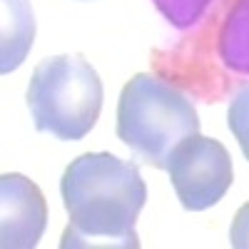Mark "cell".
Wrapping results in <instances>:
<instances>
[{"mask_svg":"<svg viewBox=\"0 0 249 249\" xmlns=\"http://www.w3.org/2000/svg\"><path fill=\"white\" fill-rule=\"evenodd\" d=\"M62 204L70 214L62 249H137V214L147 187L137 164L110 152H88L68 164L60 179Z\"/></svg>","mask_w":249,"mask_h":249,"instance_id":"6da1fadb","label":"cell"},{"mask_svg":"<svg viewBox=\"0 0 249 249\" xmlns=\"http://www.w3.org/2000/svg\"><path fill=\"white\" fill-rule=\"evenodd\" d=\"M117 140L157 170H164L170 152L199 132V115L182 90L150 72H137L117 100Z\"/></svg>","mask_w":249,"mask_h":249,"instance_id":"7a4b0ae2","label":"cell"},{"mask_svg":"<svg viewBox=\"0 0 249 249\" xmlns=\"http://www.w3.org/2000/svg\"><path fill=\"white\" fill-rule=\"evenodd\" d=\"M102 95V80L85 57L55 55L33 70L25 100L37 132L75 142L95 127Z\"/></svg>","mask_w":249,"mask_h":249,"instance_id":"3957f363","label":"cell"},{"mask_svg":"<svg viewBox=\"0 0 249 249\" xmlns=\"http://www.w3.org/2000/svg\"><path fill=\"white\" fill-rule=\"evenodd\" d=\"M164 170L187 212H202L214 207L232 187V157L222 142L192 135L170 152Z\"/></svg>","mask_w":249,"mask_h":249,"instance_id":"277c9868","label":"cell"},{"mask_svg":"<svg viewBox=\"0 0 249 249\" xmlns=\"http://www.w3.org/2000/svg\"><path fill=\"white\" fill-rule=\"evenodd\" d=\"M48 204L40 187L8 172L0 177V244L3 249H33L45 232Z\"/></svg>","mask_w":249,"mask_h":249,"instance_id":"5b68a950","label":"cell"},{"mask_svg":"<svg viewBox=\"0 0 249 249\" xmlns=\"http://www.w3.org/2000/svg\"><path fill=\"white\" fill-rule=\"evenodd\" d=\"M0 23V72H13L23 65L35 40V15L30 0H3Z\"/></svg>","mask_w":249,"mask_h":249,"instance_id":"8992f818","label":"cell"},{"mask_svg":"<svg viewBox=\"0 0 249 249\" xmlns=\"http://www.w3.org/2000/svg\"><path fill=\"white\" fill-rule=\"evenodd\" d=\"M217 53L227 70L249 75V0H237L230 15L224 18Z\"/></svg>","mask_w":249,"mask_h":249,"instance_id":"52a82bcc","label":"cell"},{"mask_svg":"<svg viewBox=\"0 0 249 249\" xmlns=\"http://www.w3.org/2000/svg\"><path fill=\"white\" fill-rule=\"evenodd\" d=\"M152 3L170 25H175L177 30H187L199 23V18L214 0H152Z\"/></svg>","mask_w":249,"mask_h":249,"instance_id":"ba28073f","label":"cell"},{"mask_svg":"<svg viewBox=\"0 0 249 249\" xmlns=\"http://www.w3.org/2000/svg\"><path fill=\"white\" fill-rule=\"evenodd\" d=\"M227 124H230L234 140L239 142L244 157L249 160V85H244L232 97L230 110H227Z\"/></svg>","mask_w":249,"mask_h":249,"instance_id":"9c48e42d","label":"cell"},{"mask_svg":"<svg viewBox=\"0 0 249 249\" xmlns=\"http://www.w3.org/2000/svg\"><path fill=\"white\" fill-rule=\"evenodd\" d=\"M230 242L234 249H249V202H244L239 207L234 219H232Z\"/></svg>","mask_w":249,"mask_h":249,"instance_id":"30bf717a","label":"cell"},{"mask_svg":"<svg viewBox=\"0 0 249 249\" xmlns=\"http://www.w3.org/2000/svg\"><path fill=\"white\" fill-rule=\"evenodd\" d=\"M77 3H90V0H77Z\"/></svg>","mask_w":249,"mask_h":249,"instance_id":"8fae6325","label":"cell"}]
</instances>
